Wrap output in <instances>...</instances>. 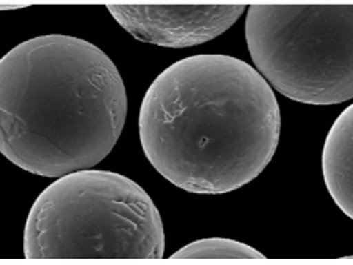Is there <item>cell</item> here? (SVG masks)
Listing matches in <instances>:
<instances>
[{
    "label": "cell",
    "instance_id": "obj_1",
    "mask_svg": "<svg viewBox=\"0 0 353 265\" xmlns=\"http://www.w3.org/2000/svg\"><path fill=\"white\" fill-rule=\"evenodd\" d=\"M281 114L272 87L248 62L194 55L161 72L143 97V152L165 180L197 195L253 181L279 146Z\"/></svg>",
    "mask_w": 353,
    "mask_h": 265
},
{
    "label": "cell",
    "instance_id": "obj_2",
    "mask_svg": "<svg viewBox=\"0 0 353 265\" xmlns=\"http://www.w3.org/2000/svg\"><path fill=\"white\" fill-rule=\"evenodd\" d=\"M127 118L117 65L93 43L30 39L0 62V152L18 168L59 179L112 152Z\"/></svg>",
    "mask_w": 353,
    "mask_h": 265
},
{
    "label": "cell",
    "instance_id": "obj_3",
    "mask_svg": "<svg viewBox=\"0 0 353 265\" xmlns=\"http://www.w3.org/2000/svg\"><path fill=\"white\" fill-rule=\"evenodd\" d=\"M161 214L141 186L114 171L81 170L36 199L24 231L27 259H162Z\"/></svg>",
    "mask_w": 353,
    "mask_h": 265
},
{
    "label": "cell",
    "instance_id": "obj_4",
    "mask_svg": "<svg viewBox=\"0 0 353 265\" xmlns=\"http://www.w3.org/2000/svg\"><path fill=\"white\" fill-rule=\"evenodd\" d=\"M246 43L275 90L309 105L353 97V3L250 5Z\"/></svg>",
    "mask_w": 353,
    "mask_h": 265
},
{
    "label": "cell",
    "instance_id": "obj_5",
    "mask_svg": "<svg viewBox=\"0 0 353 265\" xmlns=\"http://www.w3.org/2000/svg\"><path fill=\"white\" fill-rule=\"evenodd\" d=\"M109 14L139 41L184 49L211 41L245 14V5H108Z\"/></svg>",
    "mask_w": 353,
    "mask_h": 265
},
{
    "label": "cell",
    "instance_id": "obj_6",
    "mask_svg": "<svg viewBox=\"0 0 353 265\" xmlns=\"http://www.w3.org/2000/svg\"><path fill=\"white\" fill-rule=\"evenodd\" d=\"M323 174L337 206L353 218V106L339 115L325 139Z\"/></svg>",
    "mask_w": 353,
    "mask_h": 265
},
{
    "label": "cell",
    "instance_id": "obj_7",
    "mask_svg": "<svg viewBox=\"0 0 353 265\" xmlns=\"http://www.w3.org/2000/svg\"><path fill=\"white\" fill-rule=\"evenodd\" d=\"M171 259H267L262 252L233 239L211 237L189 243Z\"/></svg>",
    "mask_w": 353,
    "mask_h": 265
},
{
    "label": "cell",
    "instance_id": "obj_8",
    "mask_svg": "<svg viewBox=\"0 0 353 265\" xmlns=\"http://www.w3.org/2000/svg\"><path fill=\"white\" fill-rule=\"evenodd\" d=\"M19 8H24V6H6V5H2V6H0V9H2V10H6V9H19Z\"/></svg>",
    "mask_w": 353,
    "mask_h": 265
}]
</instances>
